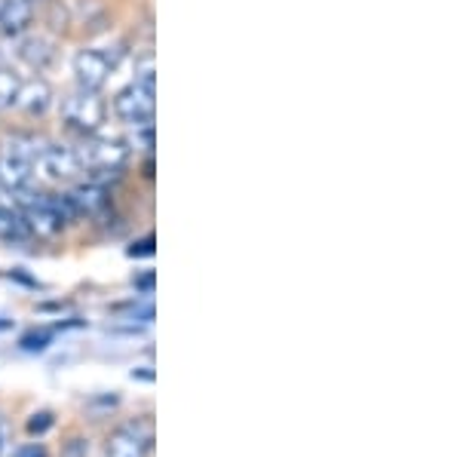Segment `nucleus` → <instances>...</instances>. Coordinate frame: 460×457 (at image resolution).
I'll return each instance as SVG.
<instances>
[{"mask_svg":"<svg viewBox=\"0 0 460 457\" xmlns=\"http://www.w3.org/2000/svg\"><path fill=\"white\" fill-rule=\"evenodd\" d=\"M40 151V145L28 136H16L10 142V151L0 157V184L10 188L13 194H22L28 188V181L34 179V157Z\"/></svg>","mask_w":460,"mask_h":457,"instance_id":"obj_1","label":"nucleus"},{"mask_svg":"<svg viewBox=\"0 0 460 457\" xmlns=\"http://www.w3.org/2000/svg\"><path fill=\"white\" fill-rule=\"evenodd\" d=\"M25 221L31 227V233H40V237H53V233L62 231L65 224L74 218L68 200H53V197H37V200L25 203Z\"/></svg>","mask_w":460,"mask_h":457,"instance_id":"obj_2","label":"nucleus"},{"mask_svg":"<svg viewBox=\"0 0 460 457\" xmlns=\"http://www.w3.org/2000/svg\"><path fill=\"white\" fill-rule=\"evenodd\" d=\"M114 114L120 117L129 127H147L154 120V83H145V80H136L126 90L117 92L114 99Z\"/></svg>","mask_w":460,"mask_h":457,"instance_id":"obj_3","label":"nucleus"},{"mask_svg":"<svg viewBox=\"0 0 460 457\" xmlns=\"http://www.w3.org/2000/svg\"><path fill=\"white\" fill-rule=\"evenodd\" d=\"M62 117L71 129L93 136V132H99L102 123H105V101L99 99V92L80 90L77 95H68V99L62 101Z\"/></svg>","mask_w":460,"mask_h":457,"instance_id":"obj_4","label":"nucleus"},{"mask_svg":"<svg viewBox=\"0 0 460 457\" xmlns=\"http://www.w3.org/2000/svg\"><path fill=\"white\" fill-rule=\"evenodd\" d=\"M77 172H84L80 166V157L74 147H65V145H49V147H40L34 157V175L47 181H65V179H74Z\"/></svg>","mask_w":460,"mask_h":457,"instance_id":"obj_5","label":"nucleus"},{"mask_svg":"<svg viewBox=\"0 0 460 457\" xmlns=\"http://www.w3.org/2000/svg\"><path fill=\"white\" fill-rule=\"evenodd\" d=\"M77 157L86 172H117V169L126 163L129 151H126V145L117 142V138H95V142L80 147Z\"/></svg>","mask_w":460,"mask_h":457,"instance_id":"obj_6","label":"nucleus"},{"mask_svg":"<svg viewBox=\"0 0 460 457\" xmlns=\"http://www.w3.org/2000/svg\"><path fill=\"white\" fill-rule=\"evenodd\" d=\"M111 68H114L111 58L105 53H99V49H80L74 56V77H77L80 90L86 92H99L108 83Z\"/></svg>","mask_w":460,"mask_h":457,"instance_id":"obj_7","label":"nucleus"},{"mask_svg":"<svg viewBox=\"0 0 460 457\" xmlns=\"http://www.w3.org/2000/svg\"><path fill=\"white\" fill-rule=\"evenodd\" d=\"M65 200H68L74 215H99L108 206V190L99 181H89L74 188L71 194H65Z\"/></svg>","mask_w":460,"mask_h":457,"instance_id":"obj_8","label":"nucleus"},{"mask_svg":"<svg viewBox=\"0 0 460 457\" xmlns=\"http://www.w3.org/2000/svg\"><path fill=\"white\" fill-rule=\"evenodd\" d=\"M34 19V4L31 0H0V34L16 37L28 31Z\"/></svg>","mask_w":460,"mask_h":457,"instance_id":"obj_9","label":"nucleus"},{"mask_svg":"<svg viewBox=\"0 0 460 457\" xmlns=\"http://www.w3.org/2000/svg\"><path fill=\"white\" fill-rule=\"evenodd\" d=\"M151 439L138 433V426H120L108 439V457H145Z\"/></svg>","mask_w":460,"mask_h":457,"instance_id":"obj_10","label":"nucleus"},{"mask_svg":"<svg viewBox=\"0 0 460 457\" xmlns=\"http://www.w3.org/2000/svg\"><path fill=\"white\" fill-rule=\"evenodd\" d=\"M16 105L25 110V114H43L49 105H53V90H49L47 80H31V83H22Z\"/></svg>","mask_w":460,"mask_h":457,"instance_id":"obj_11","label":"nucleus"},{"mask_svg":"<svg viewBox=\"0 0 460 457\" xmlns=\"http://www.w3.org/2000/svg\"><path fill=\"white\" fill-rule=\"evenodd\" d=\"M28 237H31V227H28L25 215L13 206H0V240L25 242Z\"/></svg>","mask_w":460,"mask_h":457,"instance_id":"obj_12","label":"nucleus"},{"mask_svg":"<svg viewBox=\"0 0 460 457\" xmlns=\"http://www.w3.org/2000/svg\"><path fill=\"white\" fill-rule=\"evenodd\" d=\"M22 58H25L28 65H34V68H47L49 62H53V43L43 40V37H28L25 43H22Z\"/></svg>","mask_w":460,"mask_h":457,"instance_id":"obj_13","label":"nucleus"},{"mask_svg":"<svg viewBox=\"0 0 460 457\" xmlns=\"http://www.w3.org/2000/svg\"><path fill=\"white\" fill-rule=\"evenodd\" d=\"M19 86H22V80L16 77V74L0 68V110H6V108L16 105Z\"/></svg>","mask_w":460,"mask_h":457,"instance_id":"obj_14","label":"nucleus"},{"mask_svg":"<svg viewBox=\"0 0 460 457\" xmlns=\"http://www.w3.org/2000/svg\"><path fill=\"white\" fill-rule=\"evenodd\" d=\"M49 426H53V411H37V415H31V421H28V433L31 436H43Z\"/></svg>","mask_w":460,"mask_h":457,"instance_id":"obj_15","label":"nucleus"},{"mask_svg":"<svg viewBox=\"0 0 460 457\" xmlns=\"http://www.w3.org/2000/svg\"><path fill=\"white\" fill-rule=\"evenodd\" d=\"M49 341H53V331H31L22 338V350H43Z\"/></svg>","mask_w":460,"mask_h":457,"instance_id":"obj_16","label":"nucleus"},{"mask_svg":"<svg viewBox=\"0 0 460 457\" xmlns=\"http://www.w3.org/2000/svg\"><path fill=\"white\" fill-rule=\"evenodd\" d=\"M13 457H49L47 448L40 445V442H28V445H19Z\"/></svg>","mask_w":460,"mask_h":457,"instance_id":"obj_17","label":"nucleus"},{"mask_svg":"<svg viewBox=\"0 0 460 457\" xmlns=\"http://www.w3.org/2000/svg\"><path fill=\"white\" fill-rule=\"evenodd\" d=\"M129 255H132V258H147V255H154V240H151V237H145V240L132 242Z\"/></svg>","mask_w":460,"mask_h":457,"instance_id":"obj_18","label":"nucleus"},{"mask_svg":"<svg viewBox=\"0 0 460 457\" xmlns=\"http://www.w3.org/2000/svg\"><path fill=\"white\" fill-rule=\"evenodd\" d=\"M86 452H89L86 439H71L68 448H65V457H86Z\"/></svg>","mask_w":460,"mask_h":457,"instance_id":"obj_19","label":"nucleus"},{"mask_svg":"<svg viewBox=\"0 0 460 457\" xmlns=\"http://www.w3.org/2000/svg\"><path fill=\"white\" fill-rule=\"evenodd\" d=\"M10 452V424L0 417V457Z\"/></svg>","mask_w":460,"mask_h":457,"instance_id":"obj_20","label":"nucleus"},{"mask_svg":"<svg viewBox=\"0 0 460 457\" xmlns=\"http://www.w3.org/2000/svg\"><path fill=\"white\" fill-rule=\"evenodd\" d=\"M136 289H145V292H151V289H154V274H145L142 279H136Z\"/></svg>","mask_w":460,"mask_h":457,"instance_id":"obj_21","label":"nucleus"},{"mask_svg":"<svg viewBox=\"0 0 460 457\" xmlns=\"http://www.w3.org/2000/svg\"><path fill=\"white\" fill-rule=\"evenodd\" d=\"M6 329H13V322H10V320H4V316H0V331H6Z\"/></svg>","mask_w":460,"mask_h":457,"instance_id":"obj_22","label":"nucleus"},{"mask_svg":"<svg viewBox=\"0 0 460 457\" xmlns=\"http://www.w3.org/2000/svg\"><path fill=\"white\" fill-rule=\"evenodd\" d=\"M31 4H40V0H31Z\"/></svg>","mask_w":460,"mask_h":457,"instance_id":"obj_23","label":"nucleus"}]
</instances>
